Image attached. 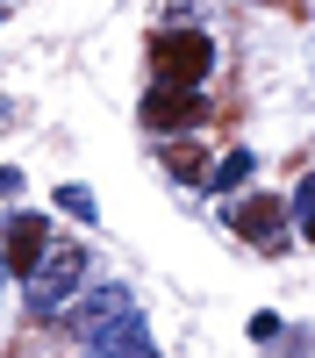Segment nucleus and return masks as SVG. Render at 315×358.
I'll return each instance as SVG.
<instances>
[{
	"label": "nucleus",
	"instance_id": "nucleus-1",
	"mask_svg": "<svg viewBox=\"0 0 315 358\" xmlns=\"http://www.w3.org/2000/svg\"><path fill=\"white\" fill-rule=\"evenodd\" d=\"M79 337H86V358H158L129 287H101L86 301V315H79Z\"/></svg>",
	"mask_w": 315,
	"mask_h": 358
},
{
	"label": "nucleus",
	"instance_id": "nucleus-2",
	"mask_svg": "<svg viewBox=\"0 0 315 358\" xmlns=\"http://www.w3.org/2000/svg\"><path fill=\"white\" fill-rule=\"evenodd\" d=\"M215 72V36L208 29H186V22H172L151 36V79L158 86H200Z\"/></svg>",
	"mask_w": 315,
	"mask_h": 358
},
{
	"label": "nucleus",
	"instance_id": "nucleus-3",
	"mask_svg": "<svg viewBox=\"0 0 315 358\" xmlns=\"http://www.w3.org/2000/svg\"><path fill=\"white\" fill-rule=\"evenodd\" d=\"M79 287H86V251L65 244V236H50V251L29 265V308H36V315H57Z\"/></svg>",
	"mask_w": 315,
	"mask_h": 358
},
{
	"label": "nucleus",
	"instance_id": "nucleus-4",
	"mask_svg": "<svg viewBox=\"0 0 315 358\" xmlns=\"http://www.w3.org/2000/svg\"><path fill=\"white\" fill-rule=\"evenodd\" d=\"M143 129L151 136H180V129H200L215 115V101L200 94V86H151V94H143Z\"/></svg>",
	"mask_w": 315,
	"mask_h": 358
},
{
	"label": "nucleus",
	"instance_id": "nucleus-5",
	"mask_svg": "<svg viewBox=\"0 0 315 358\" xmlns=\"http://www.w3.org/2000/svg\"><path fill=\"white\" fill-rule=\"evenodd\" d=\"M229 222H237V236H251L258 251H279V244H286V208H279L272 194L237 201V215H229Z\"/></svg>",
	"mask_w": 315,
	"mask_h": 358
},
{
	"label": "nucleus",
	"instance_id": "nucleus-6",
	"mask_svg": "<svg viewBox=\"0 0 315 358\" xmlns=\"http://www.w3.org/2000/svg\"><path fill=\"white\" fill-rule=\"evenodd\" d=\"M43 251H50V222L29 215V208H22V215H8V229H0V258H8L15 273H29Z\"/></svg>",
	"mask_w": 315,
	"mask_h": 358
},
{
	"label": "nucleus",
	"instance_id": "nucleus-7",
	"mask_svg": "<svg viewBox=\"0 0 315 358\" xmlns=\"http://www.w3.org/2000/svg\"><path fill=\"white\" fill-rule=\"evenodd\" d=\"M251 172H258V158H251V151H229V158L215 165V179H208V194H237Z\"/></svg>",
	"mask_w": 315,
	"mask_h": 358
},
{
	"label": "nucleus",
	"instance_id": "nucleus-8",
	"mask_svg": "<svg viewBox=\"0 0 315 358\" xmlns=\"http://www.w3.org/2000/svg\"><path fill=\"white\" fill-rule=\"evenodd\" d=\"M165 165H172V179H200V165H208V158H200V143H172Z\"/></svg>",
	"mask_w": 315,
	"mask_h": 358
},
{
	"label": "nucleus",
	"instance_id": "nucleus-9",
	"mask_svg": "<svg viewBox=\"0 0 315 358\" xmlns=\"http://www.w3.org/2000/svg\"><path fill=\"white\" fill-rule=\"evenodd\" d=\"M57 208H65L72 222H94V194L86 187H57Z\"/></svg>",
	"mask_w": 315,
	"mask_h": 358
},
{
	"label": "nucleus",
	"instance_id": "nucleus-10",
	"mask_svg": "<svg viewBox=\"0 0 315 358\" xmlns=\"http://www.w3.org/2000/svg\"><path fill=\"white\" fill-rule=\"evenodd\" d=\"M294 215H301V229L315 236V172L301 179V194H294Z\"/></svg>",
	"mask_w": 315,
	"mask_h": 358
},
{
	"label": "nucleus",
	"instance_id": "nucleus-11",
	"mask_svg": "<svg viewBox=\"0 0 315 358\" xmlns=\"http://www.w3.org/2000/svg\"><path fill=\"white\" fill-rule=\"evenodd\" d=\"M279 337V315H251V344H272Z\"/></svg>",
	"mask_w": 315,
	"mask_h": 358
},
{
	"label": "nucleus",
	"instance_id": "nucleus-12",
	"mask_svg": "<svg viewBox=\"0 0 315 358\" xmlns=\"http://www.w3.org/2000/svg\"><path fill=\"white\" fill-rule=\"evenodd\" d=\"M0 194H22V172L15 165H0Z\"/></svg>",
	"mask_w": 315,
	"mask_h": 358
},
{
	"label": "nucleus",
	"instance_id": "nucleus-13",
	"mask_svg": "<svg viewBox=\"0 0 315 358\" xmlns=\"http://www.w3.org/2000/svg\"><path fill=\"white\" fill-rule=\"evenodd\" d=\"M0 287H8V258H0Z\"/></svg>",
	"mask_w": 315,
	"mask_h": 358
},
{
	"label": "nucleus",
	"instance_id": "nucleus-14",
	"mask_svg": "<svg viewBox=\"0 0 315 358\" xmlns=\"http://www.w3.org/2000/svg\"><path fill=\"white\" fill-rule=\"evenodd\" d=\"M0 22H8V0H0Z\"/></svg>",
	"mask_w": 315,
	"mask_h": 358
}]
</instances>
